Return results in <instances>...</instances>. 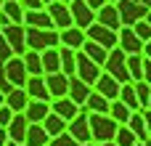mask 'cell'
Instances as JSON below:
<instances>
[{
  "instance_id": "obj_43",
  "label": "cell",
  "mask_w": 151,
  "mask_h": 146,
  "mask_svg": "<svg viewBox=\"0 0 151 146\" xmlns=\"http://www.w3.org/2000/svg\"><path fill=\"white\" fill-rule=\"evenodd\" d=\"M143 112V122H146V136H149V146H151V109H141Z\"/></svg>"
},
{
  "instance_id": "obj_1",
  "label": "cell",
  "mask_w": 151,
  "mask_h": 146,
  "mask_svg": "<svg viewBox=\"0 0 151 146\" xmlns=\"http://www.w3.org/2000/svg\"><path fill=\"white\" fill-rule=\"evenodd\" d=\"M88 128H90V141L101 144V141H111L114 138L117 122L109 114H93V112H88Z\"/></svg>"
},
{
  "instance_id": "obj_12",
  "label": "cell",
  "mask_w": 151,
  "mask_h": 146,
  "mask_svg": "<svg viewBox=\"0 0 151 146\" xmlns=\"http://www.w3.org/2000/svg\"><path fill=\"white\" fill-rule=\"evenodd\" d=\"M66 133L74 138V141H80V144H85V141H90V128H88V112H80V114H74L69 122H66Z\"/></svg>"
},
{
  "instance_id": "obj_30",
  "label": "cell",
  "mask_w": 151,
  "mask_h": 146,
  "mask_svg": "<svg viewBox=\"0 0 151 146\" xmlns=\"http://www.w3.org/2000/svg\"><path fill=\"white\" fill-rule=\"evenodd\" d=\"M133 133H135V138L138 141H146L149 144V136H146V122H143V112L138 109V112H133L130 117H127V122H125Z\"/></svg>"
},
{
  "instance_id": "obj_14",
  "label": "cell",
  "mask_w": 151,
  "mask_h": 146,
  "mask_svg": "<svg viewBox=\"0 0 151 146\" xmlns=\"http://www.w3.org/2000/svg\"><path fill=\"white\" fill-rule=\"evenodd\" d=\"M119 85H122L119 80H114L111 74H106V72H101V74H98V80L93 82V90H96V93H101L104 98H109V101H114V98L119 96Z\"/></svg>"
},
{
  "instance_id": "obj_21",
  "label": "cell",
  "mask_w": 151,
  "mask_h": 146,
  "mask_svg": "<svg viewBox=\"0 0 151 146\" xmlns=\"http://www.w3.org/2000/svg\"><path fill=\"white\" fill-rule=\"evenodd\" d=\"M24 90H27V96H29V98L50 101V96H48V88H45V80H42V74H29V77H27V82H24Z\"/></svg>"
},
{
  "instance_id": "obj_57",
  "label": "cell",
  "mask_w": 151,
  "mask_h": 146,
  "mask_svg": "<svg viewBox=\"0 0 151 146\" xmlns=\"http://www.w3.org/2000/svg\"><path fill=\"white\" fill-rule=\"evenodd\" d=\"M0 8H3V0H0Z\"/></svg>"
},
{
  "instance_id": "obj_22",
  "label": "cell",
  "mask_w": 151,
  "mask_h": 146,
  "mask_svg": "<svg viewBox=\"0 0 151 146\" xmlns=\"http://www.w3.org/2000/svg\"><path fill=\"white\" fill-rule=\"evenodd\" d=\"M24 27H37V29H53V21L45 8L37 11H24Z\"/></svg>"
},
{
  "instance_id": "obj_59",
  "label": "cell",
  "mask_w": 151,
  "mask_h": 146,
  "mask_svg": "<svg viewBox=\"0 0 151 146\" xmlns=\"http://www.w3.org/2000/svg\"><path fill=\"white\" fill-rule=\"evenodd\" d=\"M109 3H117V0H109Z\"/></svg>"
},
{
  "instance_id": "obj_31",
  "label": "cell",
  "mask_w": 151,
  "mask_h": 146,
  "mask_svg": "<svg viewBox=\"0 0 151 146\" xmlns=\"http://www.w3.org/2000/svg\"><path fill=\"white\" fill-rule=\"evenodd\" d=\"M125 64H127V77L133 82H138L143 77V53H130L125 59Z\"/></svg>"
},
{
  "instance_id": "obj_50",
  "label": "cell",
  "mask_w": 151,
  "mask_h": 146,
  "mask_svg": "<svg viewBox=\"0 0 151 146\" xmlns=\"http://www.w3.org/2000/svg\"><path fill=\"white\" fill-rule=\"evenodd\" d=\"M143 5H146V11H151V0H141Z\"/></svg>"
},
{
  "instance_id": "obj_4",
  "label": "cell",
  "mask_w": 151,
  "mask_h": 146,
  "mask_svg": "<svg viewBox=\"0 0 151 146\" xmlns=\"http://www.w3.org/2000/svg\"><path fill=\"white\" fill-rule=\"evenodd\" d=\"M125 59H127V53H122L117 45L106 53V61H104V72L106 74H111L114 80H119V82H127L130 77H127V64H125Z\"/></svg>"
},
{
  "instance_id": "obj_24",
  "label": "cell",
  "mask_w": 151,
  "mask_h": 146,
  "mask_svg": "<svg viewBox=\"0 0 151 146\" xmlns=\"http://www.w3.org/2000/svg\"><path fill=\"white\" fill-rule=\"evenodd\" d=\"M109 98H104L101 93H96V90H90V96L85 98V104H82V112H93V114H109Z\"/></svg>"
},
{
  "instance_id": "obj_56",
  "label": "cell",
  "mask_w": 151,
  "mask_h": 146,
  "mask_svg": "<svg viewBox=\"0 0 151 146\" xmlns=\"http://www.w3.org/2000/svg\"><path fill=\"white\" fill-rule=\"evenodd\" d=\"M42 3H45V5H48V3H50V0H42Z\"/></svg>"
},
{
  "instance_id": "obj_35",
  "label": "cell",
  "mask_w": 151,
  "mask_h": 146,
  "mask_svg": "<svg viewBox=\"0 0 151 146\" xmlns=\"http://www.w3.org/2000/svg\"><path fill=\"white\" fill-rule=\"evenodd\" d=\"M130 114H133V112H130V109H127V106H125V104H122L119 98H114V101L109 104V117H111V120H114L117 125H125Z\"/></svg>"
},
{
  "instance_id": "obj_42",
  "label": "cell",
  "mask_w": 151,
  "mask_h": 146,
  "mask_svg": "<svg viewBox=\"0 0 151 146\" xmlns=\"http://www.w3.org/2000/svg\"><path fill=\"white\" fill-rule=\"evenodd\" d=\"M8 56H13V53H11V48H8V43H5V37H3V32H0V64H3Z\"/></svg>"
},
{
  "instance_id": "obj_44",
  "label": "cell",
  "mask_w": 151,
  "mask_h": 146,
  "mask_svg": "<svg viewBox=\"0 0 151 146\" xmlns=\"http://www.w3.org/2000/svg\"><path fill=\"white\" fill-rule=\"evenodd\" d=\"M141 80H143V82H149V85H151V61L146 59V56H143V77H141Z\"/></svg>"
},
{
  "instance_id": "obj_34",
  "label": "cell",
  "mask_w": 151,
  "mask_h": 146,
  "mask_svg": "<svg viewBox=\"0 0 151 146\" xmlns=\"http://www.w3.org/2000/svg\"><path fill=\"white\" fill-rule=\"evenodd\" d=\"M74 53H77V51H72V48H66V45H58L61 72H64L66 77H72V74H74Z\"/></svg>"
},
{
  "instance_id": "obj_52",
  "label": "cell",
  "mask_w": 151,
  "mask_h": 146,
  "mask_svg": "<svg viewBox=\"0 0 151 146\" xmlns=\"http://www.w3.org/2000/svg\"><path fill=\"white\" fill-rule=\"evenodd\" d=\"M80 146H96V141H85V144H80Z\"/></svg>"
},
{
  "instance_id": "obj_55",
  "label": "cell",
  "mask_w": 151,
  "mask_h": 146,
  "mask_svg": "<svg viewBox=\"0 0 151 146\" xmlns=\"http://www.w3.org/2000/svg\"><path fill=\"white\" fill-rule=\"evenodd\" d=\"M146 109H151V96H149V104H146Z\"/></svg>"
},
{
  "instance_id": "obj_53",
  "label": "cell",
  "mask_w": 151,
  "mask_h": 146,
  "mask_svg": "<svg viewBox=\"0 0 151 146\" xmlns=\"http://www.w3.org/2000/svg\"><path fill=\"white\" fill-rule=\"evenodd\" d=\"M3 101H5V93H3V88H0V104H3Z\"/></svg>"
},
{
  "instance_id": "obj_27",
  "label": "cell",
  "mask_w": 151,
  "mask_h": 146,
  "mask_svg": "<svg viewBox=\"0 0 151 146\" xmlns=\"http://www.w3.org/2000/svg\"><path fill=\"white\" fill-rule=\"evenodd\" d=\"M80 51H82V53H85V56H88L93 64H98V66H104V61H106V53H109L104 45H98V43L88 40V37H85V43H82V48H80Z\"/></svg>"
},
{
  "instance_id": "obj_45",
  "label": "cell",
  "mask_w": 151,
  "mask_h": 146,
  "mask_svg": "<svg viewBox=\"0 0 151 146\" xmlns=\"http://www.w3.org/2000/svg\"><path fill=\"white\" fill-rule=\"evenodd\" d=\"M104 3H109V0H85V5H88V8H93V11H98Z\"/></svg>"
},
{
  "instance_id": "obj_33",
  "label": "cell",
  "mask_w": 151,
  "mask_h": 146,
  "mask_svg": "<svg viewBox=\"0 0 151 146\" xmlns=\"http://www.w3.org/2000/svg\"><path fill=\"white\" fill-rule=\"evenodd\" d=\"M24 59V66H27V74H42V61H40V51H24L21 53Z\"/></svg>"
},
{
  "instance_id": "obj_54",
  "label": "cell",
  "mask_w": 151,
  "mask_h": 146,
  "mask_svg": "<svg viewBox=\"0 0 151 146\" xmlns=\"http://www.w3.org/2000/svg\"><path fill=\"white\" fill-rule=\"evenodd\" d=\"M135 146H149V144H146V141H138V144H135Z\"/></svg>"
},
{
  "instance_id": "obj_58",
  "label": "cell",
  "mask_w": 151,
  "mask_h": 146,
  "mask_svg": "<svg viewBox=\"0 0 151 146\" xmlns=\"http://www.w3.org/2000/svg\"><path fill=\"white\" fill-rule=\"evenodd\" d=\"M61 3H69V0H61Z\"/></svg>"
},
{
  "instance_id": "obj_13",
  "label": "cell",
  "mask_w": 151,
  "mask_h": 146,
  "mask_svg": "<svg viewBox=\"0 0 151 146\" xmlns=\"http://www.w3.org/2000/svg\"><path fill=\"white\" fill-rule=\"evenodd\" d=\"M45 80V88H48V96L50 98H61L66 96V88H69V77L64 72H50V74H42Z\"/></svg>"
},
{
  "instance_id": "obj_5",
  "label": "cell",
  "mask_w": 151,
  "mask_h": 146,
  "mask_svg": "<svg viewBox=\"0 0 151 146\" xmlns=\"http://www.w3.org/2000/svg\"><path fill=\"white\" fill-rule=\"evenodd\" d=\"M104 69L98 66V64H93L82 51H77L74 53V77H80L82 82H88V85H93L96 80H98V74H101Z\"/></svg>"
},
{
  "instance_id": "obj_51",
  "label": "cell",
  "mask_w": 151,
  "mask_h": 146,
  "mask_svg": "<svg viewBox=\"0 0 151 146\" xmlns=\"http://www.w3.org/2000/svg\"><path fill=\"white\" fill-rule=\"evenodd\" d=\"M146 21H149V27H151V11H146V16H143Z\"/></svg>"
},
{
  "instance_id": "obj_8",
  "label": "cell",
  "mask_w": 151,
  "mask_h": 146,
  "mask_svg": "<svg viewBox=\"0 0 151 146\" xmlns=\"http://www.w3.org/2000/svg\"><path fill=\"white\" fill-rule=\"evenodd\" d=\"M85 37L93 40V43H98V45H104L106 51H111L117 45V32L109 29V27H104V24H98V21H93L90 27H85Z\"/></svg>"
},
{
  "instance_id": "obj_37",
  "label": "cell",
  "mask_w": 151,
  "mask_h": 146,
  "mask_svg": "<svg viewBox=\"0 0 151 146\" xmlns=\"http://www.w3.org/2000/svg\"><path fill=\"white\" fill-rule=\"evenodd\" d=\"M133 88H135L138 106H141V109H146V104H149V96H151V85H149V82H143V80H138V82H133Z\"/></svg>"
},
{
  "instance_id": "obj_3",
  "label": "cell",
  "mask_w": 151,
  "mask_h": 146,
  "mask_svg": "<svg viewBox=\"0 0 151 146\" xmlns=\"http://www.w3.org/2000/svg\"><path fill=\"white\" fill-rule=\"evenodd\" d=\"M27 66H24V59L21 56H8L3 61V80L11 85V88H24L27 82Z\"/></svg>"
},
{
  "instance_id": "obj_26",
  "label": "cell",
  "mask_w": 151,
  "mask_h": 146,
  "mask_svg": "<svg viewBox=\"0 0 151 146\" xmlns=\"http://www.w3.org/2000/svg\"><path fill=\"white\" fill-rule=\"evenodd\" d=\"M0 13L11 21V24H24V5L19 0H3Z\"/></svg>"
},
{
  "instance_id": "obj_32",
  "label": "cell",
  "mask_w": 151,
  "mask_h": 146,
  "mask_svg": "<svg viewBox=\"0 0 151 146\" xmlns=\"http://www.w3.org/2000/svg\"><path fill=\"white\" fill-rule=\"evenodd\" d=\"M40 125L45 128V133H48L50 138L66 130V120H61V117H58V114H53V112H48V117H45V120H42Z\"/></svg>"
},
{
  "instance_id": "obj_9",
  "label": "cell",
  "mask_w": 151,
  "mask_h": 146,
  "mask_svg": "<svg viewBox=\"0 0 151 146\" xmlns=\"http://www.w3.org/2000/svg\"><path fill=\"white\" fill-rule=\"evenodd\" d=\"M117 48H119L122 53H127V56H130V53H141V51H143V40L133 32V27H125V24H122V27L117 29Z\"/></svg>"
},
{
  "instance_id": "obj_28",
  "label": "cell",
  "mask_w": 151,
  "mask_h": 146,
  "mask_svg": "<svg viewBox=\"0 0 151 146\" xmlns=\"http://www.w3.org/2000/svg\"><path fill=\"white\" fill-rule=\"evenodd\" d=\"M27 101H29V96H27L24 88H11V90L5 93V106H8L11 112H24Z\"/></svg>"
},
{
  "instance_id": "obj_2",
  "label": "cell",
  "mask_w": 151,
  "mask_h": 146,
  "mask_svg": "<svg viewBox=\"0 0 151 146\" xmlns=\"http://www.w3.org/2000/svg\"><path fill=\"white\" fill-rule=\"evenodd\" d=\"M24 43H27L29 51L56 48V45H58V29H37V27H27V32H24Z\"/></svg>"
},
{
  "instance_id": "obj_41",
  "label": "cell",
  "mask_w": 151,
  "mask_h": 146,
  "mask_svg": "<svg viewBox=\"0 0 151 146\" xmlns=\"http://www.w3.org/2000/svg\"><path fill=\"white\" fill-rule=\"evenodd\" d=\"M21 5H24V11H37V8H45V3L42 0H19Z\"/></svg>"
},
{
  "instance_id": "obj_17",
  "label": "cell",
  "mask_w": 151,
  "mask_h": 146,
  "mask_svg": "<svg viewBox=\"0 0 151 146\" xmlns=\"http://www.w3.org/2000/svg\"><path fill=\"white\" fill-rule=\"evenodd\" d=\"M50 112H53V114H58L61 120H66V122H69V120H72L74 114H80L82 109H80V106H77L69 96H61V98H50Z\"/></svg>"
},
{
  "instance_id": "obj_19",
  "label": "cell",
  "mask_w": 151,
  "mask_h": 146,
  "mask_svg": "<svg viewBox=\"0 0 151 146\" xmlns=\"http://www.w3.org/2000/svg\"><path fill=\"white\" fill-rule=\"evenodd\" d=\"M90 90H93V85L82 82V80H80V77H74V74L69 77V88H66V96H69V98H72V101H74V104H77L80 109H82L85 98L90 96Z\"/></svg>"
},
{
  "instance_id": "obj_20",
  "label": "cell",
  "mask_w": 151,
  "mask_h": 146,
  "mask_svg": "<svg viewBox=\"0 0 151 146\" xmlns=\"http://www.w3.org/2000/svg\"><path fill=\"white\" fill-rule=\"evenodd\" d=\"M27 128H29L27 117H24L21 112H16V114L11 117V122L5 125V133H8V141H16V144H24V136H27Z\"/></svg>"
},
{
  "instance_id": "obj_48",
  "label": "cell",
  "mask_w": 151,
  "mask_h": 146,
  "mask_svg": "<svg viewBox=\"0 0 151 146\" xmlns=\"http://www.w3.org/2000/svg\"><path fill=\"white\" fill-rule=\"evenodd\" d=\"M96 146H117L114 141H101V144H96Z\"/></svg>"
},
{
  "instance_id": "obj_49",
  "label": "cell",
  "mask_w": 151,
  "mask_h": 146,
  "mask_svg": "<svg viewBox=\"0 0 151 146\" xmlns=\"http://www.w3.org/2000/svg\"><path fill=\"white\" fill-rule=\"evenodd\" d=\"M3 146H24V144H16V141H5Z\"/></svg>"
},
{
  "instance_id": "obj_16",
  "label": "cell",
  "mask_w": 151,
  "mask_h": 146,
  "mask_svg": "<svg viewBox=\"0 0 151 146\" xmlns=\"http://www.w3.org/2000/svg\"><path fill=\"white\" fill-rule=\"evenodd\" d=\"M82 43H85V29H80L74 24L66 27V29H58V45H66L72 51H80Z\"/></svg>"
},
{
  "instance_id": "obj_11",
  "label": "cell",
  "mask_w": 151,
  "mask_h": 146,
  "mask_svg": "<svg viewBox=\"0 0 151 146\" xmlns=\"http://www.w3.org/2000/svg\"><path fill=\"white\" fill-rule=\"evenodd\" d=\"M69 13H72V24L85 29L96 21V11L85 5V0H69Z\"/></svg>"
},
{
  "instance_id": "obj_29",
  "label": "cell",
  "mask_w": 151,
  "mask_h": 146,
  "mask_svg": "<svg viewBox=\"0 0 151 146\" xmlns=\"http://www.w3.org/2000/svg\"><path fill=\"white\" fill-rule=\"evenodd\" d=\"M130 112H138L141 106H138V98H135V88H133V80H127V82H122L119 85V96H117Z\"/></svg>"
},
{
  "instance_id": "obj_46",
  "label": "cell",
  "mask_w": 151,
  "mask_h": 146,
  "mask_svg": "<svg viewBox=\"0 0 151 146\" xmlns=\"http://www.w3.org/2000/svg\"><path fill=\"white\" fill-rule=\"evenodd\" d=\"M141 53H143V56L151 61V40H146V43H143V51H141Z\"/></svg>"
},
{
  "instance_id": "obj_6",
  "label": "cell",
  "mask_w": 151,
  "mask_h": 146,
  "mask_svg": "<svg viewBox=\"0 0 151 146\" xmlns=\"http://www.w3.org/2000/svg\"><path fill=\"white\" fill-rule=\"evenodd\" d=\"M114 5H117L119 21H122L125 27H133L135 21H141V19L146 16V5H143L141 0H117Z\"/></svg>"
},
{
  "instance_id": "obj_18",
  "label": "cell",
  "mask_w": 151,
  "mask_h": 146,
  "mask_svg": "<svg viewBox=\"0 0 151 146\" xmlns=\"http://www.w3.org/2000/svg\"><path fill=\"white\" fill-rule=\"evenodd\" d=\"M48 112H50V101H40V98H29L21 114L27 117V122H42V120L48 117Z\"/></svg>"
},
{
  "instance_id": "obj_47",
  "label": "cell",
  "mask_w": 151,
  "mask_h": 146,
  "mask_svg": "<svg viewBox=\"0 0 151 146\" xmlns=\"http://www.w3.org/2000/svg\"><path fill=\"white\" fill-rule=\"evenodd\" d=\"M5 141H8V133H5V128H3V125H0V146L5 144Z\"/></svg>"
},
{
  "instance_id": "obj_10",
  "label": "cell",
  "mask_w": 151,
  "mask_h": 146,
  "mask_svg": "<svg viewBox=\"0 0 151 146\" xmlns=\"http://www.w3.org/2000/svg\"><path fill=\"white\" fill-rule=\"evenodd\" d=\"M50 21H53V29H66L72 27V13H69V3H61V0H50L45 5Z\"/></svg>"
},
{
  "instance_id": "obj_38",
  "label": "cell",
  "mask_w": 151,
  "mask_h": 146,
  "mask_svg": "<svg viewBox=\"0 0 151 146\" xmlns=\"http://www.w3.org/2000/svg\"><path fill=\"white\" fill-rule=\"evenodd\" d=\"M48 146H80V141H74L66 130L64 133H58V136H53L50 141H48Z\"/></svg>"
},
{
  "instance_id": "obj_7",
  "label": "cell",
  "mask_w": 151,
  "mask_h": 146,
  "mask_svg": "<svg viewBox=\"0 0 151 146\" xmlns=\"http://www.w3.org/2000/svg\"><path fill=\"white\" fill-rule=\"evenodd\" d=\"M0 32H3V37H5V43H8V48H11L13 56H21L27 51V43H24L27 27L24 24H5V27H0Z\"/></svg>"
},
{
  "instance_id": "obj_23",
  "label": "cell",
  "mask_w": 151,
  "mask_h": 146,
  "mask_svg": "<svg viewBox=\"0 0 151 146\" xmlns=\"http://www.w3.org/2000/svg\"><path fill=\"white\" fill-rule=\"evenodd\" d=\"M50 136L45 133V128L40 122H29L27 128V136H24V146H48Z\"/></svg>"
},
{
  "instance_id": "obj_15",
  "label": "cell",
  "mask_w": 151,
  "mask_h": 146,
  "mask_svg": "<svg viewBox=\"0 0 151 146\" xmlns=\"http://www.w3.org/2000/svg\"><path fill=\"white\" fill-rule=\"evenodd\" d=\"M96 21L104 24V27H109V29H114V32L122 27V21H119V11H117L114 3H104V5L96 11Z\"/></svg>"
},
{
  "instance_id": "obj_25",
  "label": "cell",
  "mask_w": 151,
  "mask_h": 146,
  "mask_svg": "<svg viewBox=\"0 0 151 146\" xmlns=\"http://www.w3.org/2000/svg\"><path fill=\"white\" fill-rule=\"evenodd\" d=\"M40 61H42V74H50V72H61L58 45H56V48H45V51H40Z\"/></svg>"
},
{
  "instance_id": "obj_36",
  "label": "cell",
  "mask_w": 151,
  "mask_h": 146,
  "mask_svg": "<svg viewBox=\"0 0 151 146\" xmlns=\"http://www.w3.org/2000/svg\"><path fill=\"white\" fill-rule=\"evenodd\" d=\"M117 146H135L138 144V138H135V133L127 128V125H117V130H114V138H111Z\"/></svg>"
},
{
  "instance_id": "obj_40",
  "label": "cell",
  "mask_w": 151,
  "mask_h": 146,
  "mask_svg": "<svg viewBox=\"0 0 151 146\" xmlns=\"http://www.w3.org/2000/svg\"><path fill=\"white\" fill-rule=\"evenodd\" d=\"M13 114H16V112H11V109L5 106V101H3V104H0V125L5 128V125L11 122V117H13Z\"/></svg>"
},
{
  "instance_id": "obj_39",
  "label": "cell",
  "mask_w": 151,
  "mask_h": 146,
  "mask_svg": "<svg viewBox=\"0 0 151 146\" xmlns=\"http://www.w3.org/2000/svg\"><path fill=\"white\" fill-rule=\"evenodd\" d=\"M133 32H135L143 43H146V40H151V27H149V21H146V19L135 21V24H133Z\"/></svg>"
}]
</instances>
